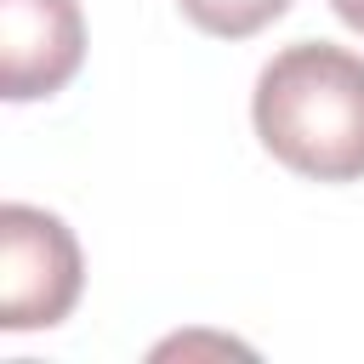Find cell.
Returning <instances> with one entry per match:
<instances>
[{"instance_id":"obj_4","label":"cell","mask_w":364,"mask_h":364,"mask_svg":"<svg viewBox=\"0 0 364 364\" xmlns=\"http://www.w3.org/2000/svg\"><path fill=\"white\" fill-rule=\"evenodd\" d=\"M176 6L199 34H216V40H250L290 11V0H176Z\"/></svg>"},{"instance_id":"obj_3","label":"cell","mask_w":364,"mask_h":364,"mask_svg":"<svg viewBox=\"0 0 364 364\" xmlns=\"http://www.w3.org/2000/svg\"><path fill=\"white\" fill-rule=\"evenodd\" d=\"M85 63L80 0H0V97L34 102L63 91Z\"/></svg>"},{"instance_id":"obj_2","label":"cell","mask_w":364,"mask_h":364,"mask_svg":"<svg viewBox=\"0 0 364 364\" xmlns=\"http://www.w3.org/2000/svg\"><path fill=\"white\" fill-rule=\"evenodd\" d=\"M85 284L80 245L63 216L40 205H0V324L11 336L51 330L74 313Z\"/></svg>"},{"instance_id":"obj_5","label":"cell","mask_w":364,"mask_h":364,"mask_svg":"<svg viewBox=\"0 0 364 364\" xmlns=\"http://www.w3.org/2000/svg\"><path fill=\"white\" fill-rule=\"evenodd\" d=\"M330 11H336L353 34H364V0H330Z\"/></svg>"},{"instance_id":"obj_1","label":"cell","mask_w":364,"mask_h":364,"mask_svg":"<svg viewBox=\"0 0 364 364\" xmlns=\"http://www.w3.org/2000/svg\"><path fill=\"white\" fill-rule=\"evenodd\" d=\"M262 148L307 182L364 176V57L330 40L273 51L250 91Z\"/></svg>"}]
</instances>
